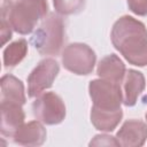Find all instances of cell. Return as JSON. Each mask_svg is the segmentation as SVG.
Masks as SVG:
<instances>
[{
    "mask_svg": "<svg viewBox=\"0 0 147 147\" xmlns=\"http://www.w3.org/2000/svg\"><path fill=\"white\" fill-rule=\"evenodd\" d=\"M114 47L133 65H147V29L137 18L124 15L113 25L110 33Z\"/></svg>",
    "mask_w": 147,
    "mask_h": 147,
    "instance_id": "obj_1",
    "label": "cell"
},
{
    "mask_svg": "<svg viewBox=\"0 0 147 147\" xmlns=\"http://www.w3.org/2000/svg\"><path fill=\"white\" fill-rule=\"evenodd\" d=\"M48 11L46 0H5L1 8V17L11 29L20 34H29L33 31L39 20Z\"/></svg>",
    "mask_w": 147,
    "mask_h": 147,
    "instance_id": "obj_2",
    "label": "cell"
},
{
    "mask_svg": "<svg viewBox=\"0 0 147 147\" xmlns=\"http://www.w3.org/2000/svg\"><path fill=\"white\" fill-rule=\"evenodd\" d=\"M64 42V23L61 16L49 13L31 37V44L41 55H57Z\"/></svg>",
    "mask_w": 147,
    "mask_h": 147,
    "instance_id": "obj_3",
    "label": "cell"
},
{
    "mask_svg": "<svg viewBox=\"0 0 147 147\" xmlns=\"http://www.w3.org/2000/svg\"><path fill=\"white\" fill-rule=\"evenodd\" d=\"M88 93L93 102V108L99 110L115 111L121 109L123 102L122 85L99 78L88 84Z\"/></svg>",
    "mask_w": 147,
    "mask_h": 147,
    "instance_id": "obj_4",
    "label": "cell"
},
{
    "mask_svg": "<svg viewBox=\"0 0 147 147\" xmlns=\"http://www.w3.org/2000/svg\"><path fill=\"white\" fill-rule=\"evenodd\" d=\"M95 61L96 55L94 51L86 44L74 42L68 45L62 52L63 67L75 75H90L93 71Z\"/></svg>",
    "mask_w": 147,
    "mask_h": 147,
    "instance_id": "obj_5",
    "label": "cell"
},
{
    "mask_svg": "<svg viewBox=\"0 0 147 147\" xmlns=\"http://www.w3.org/2000/svg\"><path fill=\"white\" fill-rule=\"evenodd\" d=\"M33 116L46 125L60 124L65 117V106L55 92H45L32 103Z\"/></svg>",
    "mask_w": 147,
    "mask_h": 147,
    "instance_id": "obj_6",
    "label": "cell"
},
{
    "mask_svg": "<svg viewBox=\"0 0 147 147\" xmlns=\"http://www.w3.org/2000/svg\"><path fill=\"white\" fill-rule=\"evenodd\" d=\"M59 71L60 65L54 59H45L40 61L28 77V95L34 98L49 88Z\"/></svg>",
    "mask_w": 147,
    "mask_h": 147,
    "instance_id": "obj_7",
    "label": "cell"
},
{
    "mask_svg": "<svg viewBox=\"0 0 147 147\" xmlns=\"http://www.w3.org/2000/svg\"><path fill=\"white\" fill-rule=\"evenodd\" d=\"M119 146L139 147L147 139V124L139 119H129L123 123L116 133Z\"/></svg>",
    "mask_w": 147,
    "mask_h": 147,
    "instance_id": "obj_8",
    "label": "cell"
},
{
    "mask_svg": "<svg viewBox=\"0 0 147 147\" xmlns=\"http://www.w3.org/2000/svg\"><path fill=\"white\" fill-rule=\"evenodd\" d=\"M46 129L39 121L23 123L13 134V141L22 146H40L46 140Z\"/></svg>",
    "mask_w": 147,
    "mask_h": 147,
    "instance_id": "obj_9",
    "label": "cell"
},
{
    "mask_svg": "<svg viewBox=\"0 0 147 147\" xmlns=\"http://www.w3.org/2000/svg\"><path fill=\"white\" fill-rule=\"evenodd\" d=\"M146 86L145 77L140 71L129 69L122 82L123 103L126 107H132L137 103L138 98L144 92Z\"/></svg>",
    "mask_w": 147,
    "mask_h": 147,
    "instance_id": "obj_10",
    "label": "cell"
},
{
    "mask_svg": "<svg viewBox=\"0 0 147 147\" xmlns=\"http://www.w3.org/2000/svg\"><path fill=\"white\" fill-rule=\"evenodd\" d=\"M1 110V134L5 137H13L16 130L24 123L25 114L22 105L17 103H0Z\"/></svg>",
    "mask_w": 147,
    "mask_h": 147,
    "instance_id": "obj_11",
    "label": "cell"
},
{
    "mask_svg": "<svg viewBox=\"0 0 147 147\" xmlns=\"http://www.w3.org/2000/svg\"><path fill=\"white\" fill-rule=\"evenodd\" d=\"M125 72V64L116 54H110L102 57L96 68V74L100 78L121 85Z\"/></svg>",
    "mask_w": 147,
    "mask_h": 147,
    "instance_id": "obj_12",
    "label": "cell"
},
{
    "mask_svg": "<svg viewBox=\"0 0 147 147\" xmlns=\"http://www.w3.org/2000/svg\"><path fill=\"white\" fill-rule=\"evenodd\" d=\"M1 96L0 103L24 105L26 101L23 83L13 75H5L1 78Z\"/></svg>",
    "mask_w": 147,
    "mask_h": 147,
    "instance_id": "obj_13",
    "label": "cell"
},
{
    "mask_svg": "<svg viewBox=\"0 0 147 147\" xmlns=\"http://www.w3.org/2000/svg\"><path fill=\"white\" fill-rule=\"evenodd\" d=\"M123 117L122 109L109 111V110H99L96 108L91 109V123L99 131L111 132L116 129Z\"/></svg>",
    "mask_w": 147,
    "mask_h": 147,
    "instance_id": "obj_14",
    "label": "cell"
},
{
    "mask_svg": "<svg viewBox=\"0 0 147 147\" xmlns=\"http://www.w3.org/2000/svg\"><path fill=\"white\" fill-rule=\"evenodd\" d=\"M28 54V42L25 39H18L9 44L3 49V64L6 68L16 67Z\"/></svg>",
    "mask_w": 147,
    "mask_h": 147,
    "instance_id": "obj_15",
    "label": "cell"
},
{
    "mask_svg": "<svg viewBox=\"0 0 147 147\" xmlns=\"http://www.w3.org/2000/svg\"><path fill=\"white\" fill-rule=\"evenodd\" d=\"M55 11L60 15L79 14L85 8V0H53Z\"/></svg>",
    "mask_w": 147,
    "mask_h": 147,
    "instance_id": "obj_16",
    "label": "cell"
},
{
    "mask_svg": "<svg viewBox=\"0 0 147 147\" xmlns=\"http://www.w3.org/2000/svg\"><path fill=\"white\" fill-rule=\"evenodd\" d=\"M90 146H119L116 137H111L108 134H98L91 141Z\"/></svg>",
    "mask_w": 147,
    "mask_h": 147,
    "instance_id": "obj_17",
    "label": "cell"
},
{
    "mask_svg": "<svg viewBox=\"0 0 147 147\" xmlns=\"http://www.w3.org/2000/svg\"><path fill=\"white\" fill-rule=\"evenodd\" d=\"M129 9L139 16L147 15V0H126Z\"/></svg>",
    "mask_w": 147,
    "mask_h": 147,
    "instance_id": "obj_18",
    "label": "cell"
},
{
    "mask_svg": "<svg viewBox=\"0 0 147 147\" xmlns=\"http://www.w3.org/2000/svg\"><path fill=\"white\" fill-rule=\"evenodd\" d=\"M11 30L9 23L1 17V45H5L11 38Z\"/></svg>",
    "mask_w": 147,
    "mask_h": 147,
    "instance_id": "obj_19",
    "label": "cell"
},
{
    "mask_svg": "<svg viewBox=\"0 0 147 147\" xmlns=\"http://www.w3.org/2000/svg\"><path fill=\"white\" fill-rule=\"evenodd\" d=\"M146 119H147V113H146Z\"/></svg>",
    "mask_w": 147,
    "mask_h": 147,
    "instance_id": "obj_20",
    "label": "cell"
}]
</instances>
